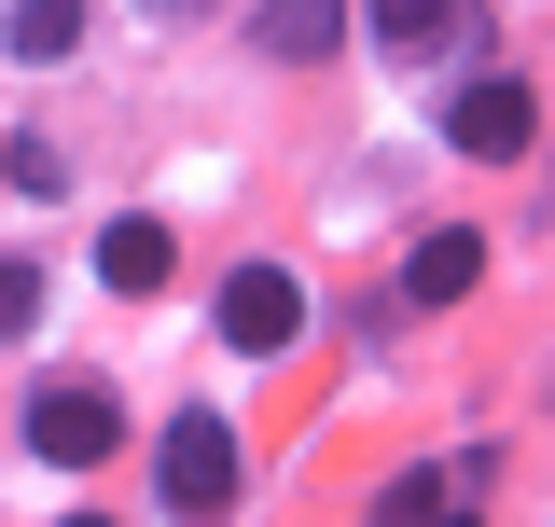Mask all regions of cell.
<instances>
[{
  "instance_id": "obj_6",
  "label": "cell",
  "mask_w": 555,
  "mask_h": 527,
  "mask_svg": "<svg viewBox=\"0 0 555 527\" xmlns=\"http://www.w3.org/2000/svg\"><path fill=\"white\" fill-rule=\"evenodd\" d=\"M473 278H486V236H473V222H430V236H416V264H403L416 306H459Z\"/></svg>"
},
{
  "instance_id": "obj_7",
  "label": "cell",
  "mask_w": 555,
  "mask_h": 527,
  "mask_svg": "<svg viewBox=\"0 0 555 527\" xmlns=\"http://www.w3.org/2000/svg\"><path fill=\"white\" fill-rule=\"evenodd\" d=\"M167 264H181V250H167V222H139V208L98 236V278H112V292H167Z\"/></svg>"
},
{
  "instance_id": "obj_4",
  "label": "cell",
  "mask_w": 555,
  "mask_h": 527,
  "mask_svg": "<svg viewBox=\"0 0 555 527\" xmlns=\"http://www.w3.org/2000/svg\"><path fill=\"white\" fill-rule=\"evenodd\" d=\"M153 472H167V514H222V500H236V430H222V416H167Z\"/></svg>"
},
{
  "instance_id": "obj_1",
  "label": "cell",
  "mask_w": 555,
  "mask_h": 527,
  "mask_svg": "<svg viewBox=\"0 0 555 527\" xmlns=\"http://www.w3.org/2000/svg\"><path fill=\"white\" fill-rule=\"evenodd\" d=\"M112 445H126V416H112V389H98V375L28 389V459H42V472H98Z\"/></svg>"
},
{
  "instance_id": "obj_8",
  "label": "cell",
  "mask_w": 555,
  "mask_h": 527,
  "mask_svg": "<svg viewBox=\"0 0 555 527\" xmlns=\"http://www.w3.org/2000/svg\"><path fill=\"white\" fill-rule=\"evenodd\" d=\"M361 28H375L389 56H444V42H459V0H361Z\"/></svg>"
},
{
  "instance_id": "obj_10",
  "label": "cell",
  "mask_w": 555,
  "mask_h": 527,
  "mask_svg": "<svg viewBox=\"0 0 555 527\" xmlns=\"http://www.w3.org/2000/svg\"><path fill=\"white\" fill-rule=\"evenodd\" d=\"M0 181H14V195H56L69 153H56V139H0Z\"/></svg>"
},
{
  "instance_id": "obj_3",
  "label": "cell",
  "mask_w": 555,
  "mask_h": 527,
  "mask_svg": "<svg viewBox=\"0 0 555 527\" xmlns=\"http://www.w3.org/2000/svg\"><path fill=\"white\" fill-rule=\"evenodd\" d=\"M292 333H306V278H292V264H236V278H222V347L278 361Z\"/></svg>"
},
{
  "instance_id": "obj_5",
  "label": "cell",
  "mask_w": 555,
  "mask_h": 527,
  "mask_svg": "<svg viewBox=\"0 0 555 527\" xmlns=\"http://www.w3.org/2000/svg\"><path fill=\"white\" fill-rule=\"evenodd\" d=\"M250 42H264L278 69H306V56H334V42H347V0H264Z\"/></svg>"
},
{
  "instance_id": "obj_2",
  "label": "cell",
  "mask_w": 555,
  "mask_h": 527,
  "mask_svg": "<svg viewBox=\"0 0 555 527\" xmlns=\"http://www.w3.org/2000/svg\"><path fill=\"white\" fill-rule=\"evenodd\" d=\"M444 139H459L473 167H514V153L542 139V98H528L514 69H486V83H459V98H444Z\"/></svg>"
},
{
  "instance_id": "obj_11",
  "label": "cell",
  "mask_w": 555,
  "mask_h": 527,
  "mask_svg": "<svg viewBox=\"0 0 555 527\" xmlns=\"http://www.w3.org/2000/svg\"><path fill=\"white\" fill-rule=\"evenodd\" d=\"M42 320V264H0V333H28Z\"/></svg>"
},
{
  "instance_id": "obj_12",
  "label": "cell",
  "mask_w": 555,
  "mask_h": 527,
  "mask_svg": "<svg viewBox=\"0 0 555 527\" xmlns=\"http://www.w3.org/2000/svg\"><path fill=\"white\" fill-rule=\"evenodd\" d=\"M153 14H181V0H153Z\"/></svg>"
},
{
  "instance_id": "obj_9",
  "label": "cell",
  "mask_w": 555,
  "mask_h": 527,
  "mask_svg": "<svg viewBox=\"0 0 555 527\" xmlns=\"http://www.w3.org/2000/svg\"><path fill=\"white\" fill-rule=\"evenodd\" d=\"M69 42H83V0H14L0 14V56H28V69H56Z\"/></svg>"
}]
</instances>
